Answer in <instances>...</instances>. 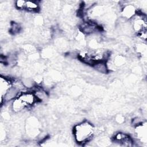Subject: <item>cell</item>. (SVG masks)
Listing matches in <instances>:
<instances>
[{
    "label": "cell",
    "mask_w": 147,
    "mask_h": 147,
    "mask_svg": "<svg viewBox=\"0 0 147 147\" xmlns=\"http://www.w3.org/2000/svg\"><path fill=\"white\" fill-rule=\"evenodd\" d=\"M12 86L13 83H11L9 79L1 76L0 80V91L1 98L6 94V93L12 87Z\"/></svg>",
    "instance_id": "cell-4"
},
{
    "label": "cell",
    "mask_w": 147,
    "mask_h": 147,
    "mask_svg": "<svg viewBox=\"0 0 147 147\" xmlns=\"http://www.w3.org/2000/svg\"><path fill=\"white\" fill-rule=\"evenodd\" d=\"M136 134L137 138L141 142H146V123H141L137 125L136 128Z\"/></svg>",
    "instance_id": "cell-6"
},
{
    "label": "cell",
    "mask_w": 147,
    "mask_h": 147,
    "mask_svg": "<svg viewBox=\"0 0 147 147\" xmlns=\"http://www.w3.org/2000/svg\"><path fill=\"white\" fill-rule=\"evenodd\" d=\"M39 9V4L37 1H25L24 9L28 11H37Z\"/></svg>",
    "instance_id": "cell-8"
},
{
    "label": "cell",
    "mask_w": 147,
    "mask_h": 147,
    "mask_svg": "<svg viewBox=\"0 0 147 147\" xmlns=\"http://www.w3.org/2000/svg\"><path fill=\"white\" fill-rule=\"evenodd\" d=\"M123 16L127 18H131L135 14V9L131 5H128L124 7L123 9Z\"/></svg>",
    "instance_id": "cell-9"
},
{
    "label": "cell",
    "mask_w": 147,
    "mask_h": 147,
    "mask_svg": "<svg viewBox=\"0 0 147 147\" xmlns=\"http://www.w3.org/2000/svg\"><path fill=\"white\" fill-rule=\"evenodd\" d=\"M17 97L20 99L26 108L33 105L38 99L32 92H22Z\"/></svg>",
    "instance_id": "cell-3"
},
{
    "label": "cell",
    "mask_w": 147,
    "mask_h": 147,
    "mask_svg": "<svg viewBox=\"0 0 147 147\" xmlns=\"http://www.w3.org/2000/svg\"><path fill=\"white\" fill-rule=\"evenodd\" d=\"M114 141L124 146H131L133 140L127 134L122 133H118L114 136Z\"/></svg>",
    "instance_id": "cell-5"
},
{
    "label": "cell",
    "mask_w": 147,
    "mask_h": 147,
    "mask_svg": "<svg viewBox=\"0 0 147 147\" xmlns=\"http://www.w3.org/2000/svg\"><path fill=\"white\" fill-rule=\"evenodd\" d=\"M80 29L82 32L86 34H90L95 32L98 28L97 25L92 22H86L82 24Z\"/></svg>",
    "instance_id": "cell-7"
},
{
    "label": "cell",
    "mask_w": 147,
    "mask_h": 147,
    "mask_svg": "<svg viewBox=\"0 0 147 147\" xmlns=\"http://www.w3.org/2000/svg\"><path fill=\"white\" fill-rule=\"evenodd\" d=\"M132 27L133 30L138 34L146 32V17L141 14H136L132 18Z\"/></svg>",
    "instance_id": "cell-2"
},
{
    "label": "cell",
    "mask_w": 147,
    "mask_h": 147,
    "mask_svg": "<svg viewBox=\"0 0 147 147\" xmlns=\"http://www.w3.org/2000/svg\"><path fill=\"white\" fill-rule=\"evenodd\" d=\"M25 4V1L24 0H18L16 2V7L20 10H24Z\"/></svg>",
    "instance_id": "cell-10"
},
{
    "label": "cell",
    "mask_w": 147,
    "mask_h": 147,
    "mask_svg": "<svg viewBox=\"0 0 147 147\" xmlns=\"http://www.w3.org/2000/svg\"><path fill=\"white\" fill-rule=\"evenodd\" d=\"M20 29V28L18 26V25L16 24V23H14V24H13V25L11 26L10 31L11 32H13V33H17V32H19Z\"/></svg>",
    "instance_id": "cell-11"
},
{
    "label": "cell",
    "mask_w": 147,
    "mask_h": 147,
    "mask_svg": "<svg viewBox=\"0 0 147 147\" xmlns=\"http://www.w3.org/2000/svg\"><path fill=\"white\" fill-rule=\"evenodd\" d=\"M94 127L91 123L84 121L74 126L73 133L76 141L83 145L91 140L94 136Z\"/></svg>",
    "instance_id": "cell-1"
}]
</instances>
